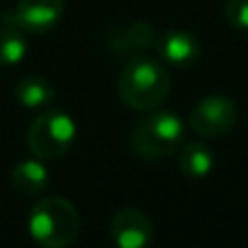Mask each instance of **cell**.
<instances>
[{
  "label": "cell",
  "mask_w": 248,
  "mask_h": 248,
  "mask_svg": "<svg viewBox=\"0 0 248 248\" xmlns=\"http://www.w3.org/2000/svg\"><path fill=\"white\" fill-rule=\"evenodd\" d=\"M11 187L22 196H39L50 185V172L42 159H24L11 170Z\"/></svg>",
  "instance_id": "obj_9"
},
{
  "label": "cell",
  "mask_w": 248,
  "mask_h": 248,
  "mask_svg": "<svg viewBox=\"0 0 248 248\" xmlns=\"http://www.w3.org/2000/svg\"><path fill=\"white\" fill-rule=\"evenodd\" d=\"M111 242L116 248H148L155 229L150 218L137 207H122L113 214L109 224Z\"/></svg>",
  "instance_id": "obj_6"
},
{
  "label": "cell",
  "mask_w": 248,
  "mask_h": 248,
  "mask_svg": "<svg viewBox=\"0 0 248 248\" xmlns=\"http://www.w3.org/2000/svg\"><path fill=\"white\" fill-rule=\"evenodd\" d=\"M122 50L120 52H140V50H146L150 44L157 42V35H155L153 26L146 24V22H135L131 24L122 35Z\"/></svg>",
  "instance_id": "obj_13"
},
{
  "label": "cell",
  "mask_w": 248,
  "mask_h": 248,
  "mask_svg": "<svg viewBox=\"0 0 248 248\" xmlns=\"http://www.w3.org/2000/svg\"><path fill=\"white\" fill-rule=\"evenodd\" d=\"M172 90V77L166 63L153 57L135 55L126 61L118 78V96L135 111H150L161 107Z\"/></svg>",
  "instance_id": "obj_1"
},
{
  "label": "cell",
  "mask_w": 248,
  "mask_h": 248,
  "mask_svg": "<svg viewBox=\"0 0 248 248\" xmlns=\"http://www.w3.org/2000/svg\"><path fill=\"white\" fill-rule=\"evenodd\" d=\"M26 50H29L26 31H22L13 22L0 26V68H13V65H17L24 59Z\"/></svg>",
  "instance_id": "obj_12"
},
{
  "label": "cell",
  "mask_w": 248,
  "mask_h": 248,
  "mask_svg": "<svg viewBox=\"0 0 248 248\" xmlns=\"http://www.w3.org/2000/svg\"><path fill=\"white\" fill-rule=\"evenodd\" d=\"M224 17L233 29L248 31V0H227Z\"/></svg>",
  "instance_id": "obj_14"
},
{
  "label": "cell",
  "mask_w": 248,
  "mask_h": 248,
  "mask_svg": "<svg viewBox=\"0 0 248 248\" xmlns=\"http://www.w3.org/2000/svg\"><path fill=\"white\" fill-rule=\"evenodd\" d=\"M57 92L44 77H24L16 85V98L26 109H42L55 100Z\"/></svg>",
  "instance_id": "obj_11"
},
{
  "label": "cell",
  "mask_w": 248,
  "mask_h": 248,
  "mask_svg": "<svg viewBox=\"0 0 248 248\" xmlns=\"http://www.w3.org/2000/svg\"><path fill=\"white\" fill-rule=\"evenodd\" d=\"M185 135V124L174 111L150 109L144 111L128 133V146L133 155L144 161H161L179 153Z\"/></svg>",
  "instance_id": "obj_2"
},
{
  "label": "cell",
  "mask_w": 248,
  "mask_h": 248,
  "mask_svg": "<svg viewBox=\"0 0 248 248\" xmlns=\"http://www.w3.org/2000/svg\"><path fill=\"white\" fill-rule=\"evenodd\" d=\"M240 109L235 100L222 94L205 96L194 105L189 113V126L201 137H224L235 128Z\"/></svg>",
  "instance_id": "obj_5"
},
{
  "label": "cell",
  "mask_w": 248,
  "mask_h": 248,
  "mask_svg": "<svg viewBox=\"0 0 248 248\" xmlns=\"http://www.w3.org/2000/svg\"><path fill=\"white\" fill-rule=\"evenodd\" d=\"M216 166L214 150L205 141H187L179 148V168L187 179H205Z\"/></svg>",
  "instance_id": "obj_10"
},
{
  "label": "cell",
  "mask_w": 248,
  "mask_h": 248,
  "mask_svg": "<svg viewBox=\"0 0 248 248\" xmlns=\"http://www.w3.org/2000/svg\"><path fill=\"white\" fill-rule=\"evenodd\" d=\"M65 0H17L11 22L31 35H44L59 24Z\"/></svg>",
  "instance_id": "obj_7"
},
{
  "label": "cell",
  "mask_w": 248,
  "mask_h": 248,
  "mask_svg": "<svg viewBox=\"0 0 248 248\" xmlns=\"http://www.w3.org/2000/svg\"><path fill=\"white\" fill-rule=\"evenodd\" d=\"M155 48L159 59L174 68H189L201 59V42L183 29L163 31L161 35H157Z\"/></svg>",
  "instance_id": "obj_8"
},
{
  "label": "cell",
  "mask_w": 248,
  "mask_h": 248,
  "mask_svg": "<svg viewBox=\"0 0 248 248\" xmlns=\"http://www.w3.org/2000/svg\"><path fill=\"white\" fill-rule=\"evenodd\" d=\"M77 122L63 109H48L33 118L26 128V146L42 161H55L72 150Z\"/></svg>",
  "instance_id": "obj_4"
},
{
  "label": "cell",
  "mask_w": 248,
  "mask_h": 248,
  "mask_svg": "<svg viewBox=\"0 0 248 248\" xmlns=\"http://www.w3.org/2000/svg\"><path fill=\"white\" fill-rule=\"evenodd\" d=\"M81 231V214L63 196H46L31 207L29 233L42 248H68Z\"/></svg>",
  "instance_id": "obj_3"
}]
</instances>
